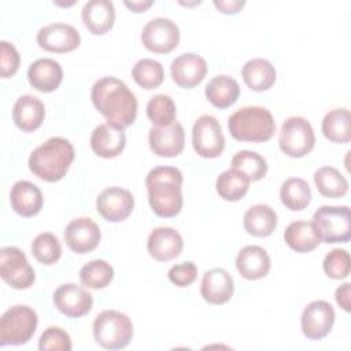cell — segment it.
<instances>
[{
  "label": "cell",
  "mask_w": 351,
  "mask_h": 351,
  "mask_svg": "<svg viewBox=\"0 0 351 351\" xmlns=\"http://www.w3.org/2000/svg\"><path fill=\"white\" fill-rule=\"evenodd\" d=\"M241 77L245 85L255 92H263L273 86L276 82V69L274 66L262 58H255L248 60L241 69Z\"/></svg>",
  "instance_id": "obj_28"
},
{
  "label": "cell",
  "mask_w": 351,
  "mask_h": 351,
  "mask_svg": "<svg viewBox=\"0 0 351 351\" xmlns=\"http://www.w3.org/2000/svg\"><path fill=\"white\" fill-rule=\"evenodd\" d=\"M126 144V136L122 129L108 123L97 125L90 134L92 151L106 159L118 156Z\"/></svg>",
  "instance_id": "obj_23"
},
{
  "label": "cell",
  "mask_w": 351,
  "mask_h": 351,
  "mask_svg": "<svg viewBox=\"0 0 351 351\" xmlns=\"http://www.w3.org/2000/svg\"><path fill=\"white\" fill-rule=\"evenodd\" d=\"M280 197L282 204L291 211H302L310 204L311 189L303 178L291 177L282 182Z\"/></svg>",
  "instance_id": "obj_33"
},
{
  "label": "cell",
  "mask_w": 351,
  "mask_h": 351,
  "mask_svg": "<svg viewBox=\"0 0 351 351\" xmlns=\"http://www.w3.org/2000/svg\"><path fill=\"white\" fill-rule=\"evenodd\" d=\"M204 93L214 107L228 108L239 99L240 85L229 75H217L208 81Z\"/></svg>",
  "instance_id": "obj_29"
},
{
  "label": "cell",
  "mask_w": 351,
  "mask_h": 351,
  "mask_svg": "<svg viewBox=\"0 0 351 351\" xmlns=\"http://www.w3.org/2000/svg\"><path fill=\"white\" fill-rule=\"evenodd\" d=\"M193 149L202 158H218L225 149V137L219 121L213 115L199 117L192 129Z\"/></svg>",
  "instance_id": "obj_10"
},
{
  "label": "cell",
  "mask_w": 351,
  "mask_h": 351,
  "mask_svg": "<svg viewBox=\"0 0 351 351\" xmlns=\"http://www.w3.org/2000/svg\"><path fill=\"white\" fill-rule=\"evenodd\" d=\"M132 77L144 89H155L165 80V70L155 59H140L132 70Z\"/></svg>",
  "instance_id": "obj_37"
},
{
  "label": "cell",
  "mask_w": 351,
  "mask_h": 351,
  "mask_svg": "<svg viewBox=\"0 0 351 351\" xmlns=\"http://www.w3.org/2000/svg\"><path fill=\"white\" fill-rule=\"evenodd\" d=\"M134 199L130 191L110 186L101 191L96 199L97 213L108 222L125 221L133 211Z\"/></svg>",
  "instance_id": "obj_13"
},
{
  "label": "cell",
  "mask_w": 351,
  "mask_h": 351,
  "mask_svg": "<svg viewBox=\"0 0 351 351\" xmlns=\"http://www.w3.org/2000/svg\"><path fill=\"white\" fill-rule=\"evenodd\" d=\"M147 117L155 126H170L176 122L177 108L167 95H155L147 103Z\"/></svg>",
  "instance_id": "obj_38"
},
{
  "label": "cell",
  "mask_w": 351,
  "mask_h": 351,
  "mask_svg": "<svg viewBox=\"0 0 351 351\" xmlns=\"http://www.w3.org/2000/svg\"><path fill=\"white\" fill-rule=\"evenodd\" d=\"M123 4L133 12H144L147 11L154 1L152 0H143V1H123Z\"/></svg>",
  "instance_id": "obj_46"
},
{
  "label": "cell",
  "mask_w": 351,
  "mask_h": 351,
  "mask_svg": "<svg viewBox=\"0 0 351 351\" xmlns=\"http://www.w3.org/2000/svg\"><path fill=\"white\" fill-rule=\"evenodd\" d=\"M244 229L255 237L270 236L277 226V214L267 204L251 206L244 214Z\"/></svg>",
  "instance_id": "obj_30"
},
{
  "label": "cell",
  "mask_w": 351,
  "mask_h": 351,
  "mask_svg": "<svg viewBox=\"0 0 351 351\" xmlns=\"http://www.w3.org/2000/svg\"><path fill=\"white\" fill-rule=\"evenodd\" d=\"M236 267L245 280H259L270 270V256L259 245H245L236 256Z\"/></svg>",
  "instance_id": "obj_24"
},
{
  "label": "cell",
  "mask_w": 351,
  "mask_h": 351,
  "mask_svg": "<svg viewBox=\"0 0 351 351\" xmlns=\"http://www.w3.org/2000/svg\"><path fill=\"white\" fill-rule=\"evenodd\" d=\"M32 254L43 265H53L62 256V245L58 237L49 232L36 236L32 243Z\"/></svg>",
  "instance_id": "obj_39"
},
{
  "label": "cell",
  "mask_w": 351,
  "mask_h": 351,
  "mask_svg": "<svg viewBox=\"0 0 351 351\" xmlns=\"http://www.w3.org/2000/svg\"><path fill=\"white\" fill-rule=\"evenodd\" d=\"M251 180L240 170L230 167L221 173L215 181L218 195L228 202H237L248 192Z\"/></svg>",
  "instance_id": "obj_31"
},
{
  "label": "cell",
  "mask_w": 351,
  "mask_h": 351,
  "mask_svg": "<svg viewBox=\"0 0 351 351\" xmlns=\"http://www.w3.org/2000/svg\"><path fill=\"white\" fill-rule=\"evenodd\" d=\"M149 148L162 158H174L180 155L185 145V132L180 122L170 126H154L148 134Z\"/></svg>",
  "instance_id": "obj_17"
},
{
  "label": "cell",
  "mask_w": 351,
  "mask_h": 351,
  "mask_svg": "<svg viewBox=\"0 0 351 351\" xmlns=\"http://www.w3.org/2000/svg\"><path fill=\"white\" fill-rule=\"evenodd\" d=\"M74 160V148L63 137H51L29 156V169L40 180L56 182L69 171Z\"/></svg>",
  "instance_id": "obj_3"
},
{
  "label": "cell",
  "mask_w": 351,
  "mask_h": 351,
  "mask_svg": "<svg viewBox=\"0 0 351 351\" xmlns=\"http://www.w3.org/2000/svg\"><path fill=\"white\" fill-rule=\"evenodd\" d=\"M234 292L233 277L222 267H214L204 273L200 284V295L210 304H223Z\"/></svg>",
  "instance_id": "obj_20"
},
{
  "label": "cell",
  "mask_w": 351,
  "mask_h": 351,
  "mask_svg": "<svg viewBox=\"0 0 351 351\" xmlns=\"http://www.w3.org/2000/svg\"><path fill=\"white\" fill-rule=\"evenodd\" d=\"M43 193L40 188L30 181H18L10 192L12 210L22 217L37 215L43 208Z\"/></svg>",
  "instance_id": "obj_25"
},
{
  "label": "cell",
  "mask_w": 351,
  "mask_h": 351,
  "mask_svg": "<svg viewBox=\"0 0 351 351\" xmlns=\"http://www.w3.org/2000/svg\"><path fill=\"white\" fill-rule=\"evenodd\" d=\"M335 310L326 300H314L308 303L300 317L303 335L310 340H321L333 328Z\"/></svg>",
  "instance_id": "obj_12"
},
{
  "label": "cell",
  "mask_w": 351,
  "mask_h": 351,
  "mask_svg": "<svg viewBox=\"0 0 351 351\" xmlns=\"http://www.w3.org/2000/svg\"><path fill=\"white\" fill-rule=\"evenodd\" d=\"M228 128L230 136L239 141L265 143L273 137L276 122L267 108L245 106L229 117Z\"/></svg>",
  "instance_id": "obj_4"
},
{
  "label": "cell",
  "mask_w": 351,
  "mask_h": 351,
  "mask_svg": "<svg viewBox=\"0 0 351 351\" xmlns=\"http://www.w3.org/2000/svg\"><path fill=\"white\" fill-rule=\"evenodd\" d=\"M55 307L70 318H80L86 315L93 307L92 295L82 287L67 282L62 284L53 293Z\"/></svg>",
  "instance_id": "obj_15"
},
{
  "label": "cell",
  "mask_w": 351,
  "mask_h": 351,
  "mask_svg": "<svg viewBox=\"0 0 351 351\" xmlns=\"http://www.w3.org/2000/svg\"><path fill=\"white\" fill-rule=\"evenodd\" d=\"M170 73L178 86L185 89L195 88L207 74V62L197 53L186 52L171 62Z\"/></svg>",
  "instance_id": "obj_18"
},
{
  "label": "cell",
  "mask_w": 351,
  "mask_h": 351,
  "mask_svg": "<svg viewBox=\"0 0 351 351\" xmlns=\"http://www.w3.org/2000/svg\"><path fill=\"white\" fill-rule=\"evenodd\" d=\"M314 182L318 192L330 199L341 197L348 191V181L337 169L332 166L319 167L314 173Z\"/></svg>",
  "instance_id": "obj_34"
},
{
  "label": "cell",
  "mask_w": 351,
  "mask_h": 351,
  "mask_svg": "<svg viewBox=\"0 0 351 351\" xmlns=\"http://www.w3.org/2000/svg\"><path fill=\"white\" fill-rule=\"evenodd\" d=\"M322 267L328 277L333 280H343L350 274V269H351L350 254L346 250L335 248L325 255Z\"/></svg>",
  "instance_id": "obj_40"
},
{
  "label": "cell",
  "mask_w": 351,
  "mask_h": 351,
  "mask_svg": "<svg viewBox=\"0 0 351 351\" xmlns=\"http://www.w3.org/2000/svg\"><path fill=\"white\" fill-rule=\"evenodd\" d=\"M214 5L215 8L226 15H233L237 14L244 5L245 1L244 0H214Z\"/></svg>",
  "instance_id": "obj_44"
},
{
  "label": "cell",
  "mask_w": 351,
  "mask_h": 351,
  "mask_svg": "<svg viewBox=\"0 0 351 351\" xmlns=\"http://www.w3.org/2000/svg\"><path fill=\"white\" fill-rule=\"evenodd\" d=\"M0 276L15 289H26L36 280L34 269L26 255L18 247H3L0 250Z\"/></svg>",
  "instance_id": "obj_9"
},
{
  "label": "cell",
  "mask_w": 351,
  "mask_h": 351,
  "mask_svg": "<svg viewBox=\"0 0 351 351\" xmlns=\"http://www.w3.org/2000/svg\"><path fill=\"white\" fill-rule=\"evenodd\" d=\"M284 240L289 248L296 252H310L315 250L321 240V234L313 221H293L285 232Z\"/></svg>",
  "instance_id": "obj_27"
},
{
  "label": "cell",
  "mask_w": 351,
  "mask_h": 351,
  "mask_svg": "<svg viewBox=\"0 0 351 351\" xmlns=\"http://www.w3.org/2000/svg\"><path fill=\"white\" fill-rule=\"evenodd\" d=\"M169 280L177 287H189L197 277V267L193 262H181L170 267Z\"/></svg>",
  "instance_id": "obj_43"
},
{
  "label": "cell",
  "mask_w": 351,
  "mask_h": 351,
  "mask_svg": "<svg viewBox=\"0 0 351 351\" xmlns=\"http://www.w3.org/2000/svg\"><path fill=\"white\" fill-rule=\"evenodd\" d=\"M38 324L37 313L25 304L10 307L0 318V346H21L34 335Z\"/></svg>",
  "instance_id": "obj_6"
},
{
  "label": "cell",
  "mask_w": 351,
  "mask_h": 351,
  "mask_svg": "<svg viewBox=\"0 0 351 351\" xmlns=\"http://www.w3.org/2000/svg\"><path fill=\"white\" fill-rule=\"evenodd\" d=\"M21 63V56L16 48L8 41H0V66H1V77L8 78L12 77Z\"/></svg>",
  "instance_id": "obj_42"
},
{
  "label": "cell",
  "mask_w": 351,
  "mask_h": 351,
  "mask_svg": "<svg viewBox=\"0 0 351 351\" xmlns=\"http://www.w3.org/2000/svg\"><path fill=\"white\" fill-rule=\"evenodd\" d=\"M321 240L328 244L347 243L351 237V213L348 206H321L313 215Z\"/></svg>",
  "instance_id": "obj_7"
},
{
  "label": "cell",
  "mask_w": 351,
  "mask_h": 351,
  "mask_svg": "<svg viewBox=\"0 0 351 351\" xmlns=\"http://www.w3.org/2000/svg\"><path fill=\"white\" fill-rule=\"evenodd\" d=\"M148 202L152 211L162 218H173L182 208V173L174 166H158L145 178Z\"/></svg>",
  "instance_id": "obj_2"
},
{
  "label": "cell",
  "mask_w": 351,
  "mask_h": 351,
  "mask_svg": "<svg viewBox=\"0 0 351 351\" xmlns=\"http://www.w3.org/2000/svg\"><path fill=\"white\" fill-rule=\"evenodd\" d=\"M141 43L154 53H169L180 43V29L176 22L169 18H154L144 26Z\"/></svg>",
  "instance_id": "obj_11"
},
{
  "label": "cell",
  "mask_w": 351,
  "mask_h": 351,
  "mask_svg": "<svg viewBox=\"0 0 351 351\" xmlns=\"http://www.w3.org/2000/svg\"><path fill=\"white\" fill-rule=\"evenodd\" d=\"M182 247V236L170 226L155 228L149 233L147 241L149 255L159 262H167L177 258L181 254Z\"/></svg>",
  "instance_id": "obj_19"
},
{
  "label": "cell",
  "mask_w": 351,
  "mask_h": 351,
  "mask_svg": "<svg viewBox=\"0 0 351 351\" xmlns=\"http://www.w3.org/2000/svg\"><path fill=\"white\" fill-rule=\"evenodd\" d=\"M71 347L69 333L59 326L47 328L38 340L40 351H70Z\"/></svg>",
  "instance_id": "obj_41"
},
{
  "label": "cell",
  "mask_w": 351,
  "mask_h": 351,
  "mask_svg": "<svg viewBox=\"0 0 351 351\" xmlns=\"http://www.w3.org/2000/svg\"><path fill=\"white\" fill-rule=\"evenodd\" d=\"M93 337L106 350L125 348L133 337L132 319L121 311L104 310L95 318Z\"/></svg>",
  "instance_id": "obj_5"
},
{
  "label": "cell",
  "mask_w": 351,
  "mask_h": 351,
  "mask_svg": "<svg viewBox=\"0 0 351 351\" xmlns=\"http://www.w3.org/2000/svg\"><path fill=\"white\" fill-rule=\"evenodd\" d=\"M37 43L48 52L64 53L78 48L81 37L77 29L71 25L51 23L38 30Z\"/></svg>",
  "instance_id": "obj_16"
},
{
  "label": "cell",
  "mask_w": 351,
  "mask_h": 351,
  "mask_svg": "<svg viewBox=\"0 0 351 351\" xmlns=\"http://www.w3.org/2000/svg\"><path fill=\"white\" fill-rule=\"evenodd\" d=\"M114 278L112 266L103 259H93L80 270V281L90 289H103Z\"/></svg>",
  "instance_id": "obj_35"
},
{
  "label": "cell",
  "mask_w": 351,
  "mask_h": 351,
  "mask_svg": "<svg viewBox=\"0 0 351 351\" xmlns=\"http://www.w3.org/2000/svg\"><path fill=\"white\" fill-rule=\"evenodd\" d=\"M90 99L108 125L123 130L134 123L137 99L123 81L115 77L97 80L92 86Z\"/></svg>",
  "instance_id": "obj_1"
},
{
  "label": "cell",
  "mask_w": 351,
  "mask_h": 351,
  "mask_svg": "<svg viewBox=\"0 0 351 351\" xmlns=\"http://www.w3.org/2000/svg\"><path fill=\"white\" fill-rule=\"evenodd\" d=\"M315 144V134L311 123L303 117L288 118L280 130V149L291 158L306 156Z\"/></svg>",
  "instance_id": "obj_8"
},
{
  "label": "cell",
  "mask_w": 351,
  "mask_h": 351,
  "mask_svg": "<svg viewBox=\"0 0 351 351\" xmlns=\"http://www.w3.org/2000/svg\"><path fill=\"white\" fill-rule=\"evenodd\" d=\"M45 117L44 103L32 95H23L16 99L12 108V119L23 132H34L38 129Z\"/></svg>",
  "instance_id": "obj_26"
},
{
  "label": "cell",
  "mask_w": 351,
  "mask_h": 351,
  "mask_svg": "<svg viewBox=\"0 0 351 351\" xmlns=\"http://www.w3.org/2000/svg\"><path fill=\"white\" fill-rule=\"evenodd\" d=\"M230 167L243 171L251 181L262 180L267 173V163L258 152L243 149L234 154L230 160Z\"/></svg>",
  "instance_id": "obj_36"
},
{
  "label": "cell",
  "mask_w": 351,
  "mask_h": 351,
  "mask_svg": "<svg viewBox=\"0 0 351 351\" xmlns=\"http://www.w3.org/2000/svg\"><path fill=\"white\" fill-rule=\"evenodd\" d=\"M81 18L92 34H106L112 29L115 22L114 4L110 0H90L84 4Z\"/></svg>",
  "instance_id": "obj_21"
},
{
  "label": "cell",
  "mask_w": 351,
  "mask_h": 351,
  "mask_svg": "<svg viewBox=\"0 0 351 351\" xmlns=\"http://www.w3.org/2000/svg\"><path fill=\"white\" fill-rule=\"evenodd\" d=\"M350 288H351V284L344 282L335 292V299L344 311H350Z\"/></svg>",
  "instance_id": "obj_45"
},
{
  "label": "cell",
  "mask_w": 351,
  "mask_h": 351,
  "mask_svg": "<svg viewBox=\"0 0 351 351\" xmlns=\"http://www.w3.org/2000/svg\"><path fill=\"white\" fill-rule=\"evenodd\" d=\"M351 115L347 108H333L322 119L324 136L336 144H347L351 140Z\"/></svg>",
  "instance_id": "obj_32"
},
{
  "label": "cell",
  "mask_w": 351,
  "mask_h": 351,
  "mask_svg": "<svg viewBox=\"0 0 351 351\" xmlns=\"http://www.w3.org/2000/svg\"><path fill=\"white\" fill-rule=\"evenodd\" d=\"M63 239L66 245L75 254H88L93 251L101 239L99 225L88 217L70 221L64 229Z\"/></svg>",
  "instance_id": "obj_14"
},
{
  "label": "cell",
  "mask_w": 351,
  "mask_h": 351,
  "mask_svg": "<svg viewBox=\"0 0 351 351\" xmlns=\"http://www.w3.org/2000/svg\"><path fill=\"white\" fill-rule=\"evenodd\" d=\"M27 80L38 92L49 93L59 88L63 80V70L62 66L51 58L37 59L29 66Z\"/></svg>",
  "instance_id": "obj_22"
}]
</instances>
